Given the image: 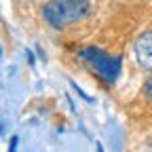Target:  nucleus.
I'll return each instance as SVG.
<instances>
[{
  "label": "nucleus",
  "mask_w": 152,
  "mask_h": 152,
  "mask_svg": "<svg viewBox=\"0 0 152 152\" xmlns=\"http://www.w3.org/2000/svg\"><path fill=\"white\" fill-rule=\"evenodd\" d=\"M91 9V0H47L40 13L53 30H64L70 23L87 19Z\"/></svg>",
  "instance_id": "obj_1"
},
{
  "label": "nucleus",
  "mask_w": 152,
  "mask_h": 152,
  "mask_svg": "<svg viewBox=\"0 0 152 152\" xmlns=\"http://www.w3.org/2000/svg\"><path fill=\"white\" fill-rule=\"evenodd\" d=\"M78 57L85 59L95 72H97V76H99L106 85H114V80H116L118 74H121V57H110L104 51L93 49V47L80 49L78 51Z\"/></svg>",
  "instance_id": "obj_2"
},
{
  "label": "nucleus",
  "mask_w": 152,
  "mask_h": 152,
  "mask_svg": "<svg viewBox=\"0 0 152 152\" xmlns=\"http://www.w3.org/2000/svg\"><path fill=\"white\" fill-rule=\"evenodd\" d=\"M135 57L142 68L152 70V32H144L135 40Z\"/></svg>",
  "instance_id": "obj_3"
},
{
  "label": "nucleus",
  "mask_w": 152,
  "mask_h": 152,
  "mask_svg": "<svg viewBox=\"0 0 152 152\" xmlns=\"http://www.w3.org/2000/svg\"><path fill=\"white\" fill-rule=\"evenodd\" d=\"M144 95H146V97L152 102V76H148V78H146V83H144Z\"/></svg>",
  "instance_id": "obj_4"
},
{
  "label": "nucleus",
  "mask_w": 152,
  "mask_h": 152,
  "mask_svg": "<svg viewBox=\"0 0 152 152\" xmlns=\"http://www.w3.org/2000/svg\"><path fill=\"white\" fill-rule=\"evenodd\" d=\"M17 142H19V137H17V135H13V137H11V146H9V152H15V148H17Z\"/></svg>",
  "instance_id": "obj_5"
}]
</instances>
